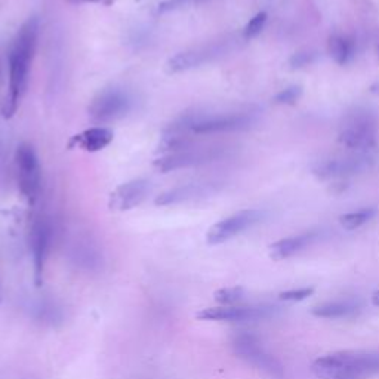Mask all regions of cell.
Listing matches in <instances>:
<instances>
[{
  "label": "cell",
  "mask_w": 379,
  "mask_h": 379,
  "mask_svg": "<svg viewBox=\"0 0 379 379\" xmlns=\"http://www.w3.org/2000/svg\"><path fill=\"white\" fill-rule=\"evenodd\" d=\"M132 96L119 87H109L95 96L89 105V116L95 123L107 124L123 119L132 110Z\"/></svg>",
  "instance_id": "6"
},
{
  "label": "cell",
  "mask_w": 379,
  "mask_h": 379,
  "mask_svg": "<svg viewBox=\"0 0 379 379\" xmlns=\"http://www.w3.org/2000/svg\"><path fill=\"white\" fill-rule=\"evenodd\" d=\"M276 307L271 305H219L203 308L197 318L209 322H254L274 316Z\"/></svg>",
  "instance_id": "9"
},
{
  "label": "cell",
  "mask_w": 379,
  "mask_h": 379,
  "mask_svg": "<svg viewBox=\"0 0 379 379\" xmlns=\"http://www.w3.org/2000/svg\"><path fill=\"white\" fill-rule=\"evenodd\" d=\"M314 294V288H299V289H290V290H285V292H281L279 295V298L281 301H304L308 296H311Z\"/></svg>",
  "instance_id": "25"
},
{
  "label": "cell",
  "mask_w": 379,
  "mask_h": 379,
  "mask_svg": "<svg viewBox=\"0 0 379 379\" xmlns=\"http://www.w3.org/2000/svg\"><path fill=\"white\" fill-rule=\"evenodd\" d=\"M37 37L39 19L32 17L18 30L12 42L11 52H9V85L8 95L2 107L5 119L14 118L27 92L28 74H30L32 63L36 54Z\"/></svg>",
  "instance_id": "1"
},
{
  "label": "cell",
  "mask_w": 379,
  "mask_h": 379,
  "mask_svg": "<svg viewBox=\"0 0 379 379\" xmlns=\"http://www.w3.org/2000/svg\"><path fill=\"white\" fill-rule=\"evenodd\" d=\"M318 379H369L379 373V351L348 349L326 354L311 365Z\"/></svg>",
  "instance_id": "2"
},
{
  "label": "cell",
  "mask_w": 379,
  "mask_h": 379,
  "mask_svg": "<svg viewBox=\"0 0 379 379\" xmlns=\"http://www.w3.org/2000/svg\"><path fill=\"white\" fill-rule=\"evenodd\" d=\"M372 159L365 154L348 155V158L320 160L313 166V173L318 180H338L351 177L372 166Z\"/></svg>",
  "instance_id": "12"
},
{
  "label": "cell",
  "mask_w": 379,
  "mask_h": 379,
  "mask_svg": "<svg viewBox=\"0 0 379 379\" xmlns=\"http://www.w3.org/2000/svg\"><path fill=\"white\" fill-rule=\"evenodd\" d=\"M224 154L222 149H196L191 147L188 150H181L175 153L162 154L159 159L153 162V166L162 173H166L171 171L187 169L193 166H199V164H205L219 159Z\"/></svg>",
  "instance_id": "10"
},
{
  "label": "cell",
  "mask_w": 379,
  "mask_h": 379,
  "mask_svg": "<svg viewBox=\"0 0 379 379\" xmlns=\"http://www.w3.org/2000/svg\"><path fill=\"white\" fill-rule=\"evenodd\" d=\"M67 2L72 5H85V3H98V2H102V0H67Z\"/></svg>",
  "instance_id": "26"
},
{
  "label": "cell",
  "mask_w": 379,
  "mask_h": 379,
  "mask_svg": "<svg viewBox=\"0 0 379 379\" xmlns=\"http://www.w3.org/2000/svg\"><path fill=\"white\" fill-rule=\"evenodd\" d=\"M327 51L339 65H347L356 56V41L348 34L335 33L329 37Z\"/></svg>",
  "instance_id": "18"
},
{
  "label": "cell",
  "mask_w": 379,
  "mask_h": 379,
  "mask_svg": "<svg viewBox=\"0 0 379 379\" xmlns=\"http://www.w3.org/2000/svg\"><path fill=\"white\" fill-rule=\"evenodd\" d=\"M255 122L254 113H191L182 116L166 129V135H215L250 128Z\"/></svg>",
  "instance_id": "3"
},
{
  "label": "cell",
  "mask_w": 379,
  "mask_h": 379,
  "mask_svg": "<svg viewBox=\"0 0 379 379\" xmlns=\"http://www.w3.org/2000/svg\"><path fill=\"white\" fill-rule=\"evenodd\" d=\"M360 304L353 299L344 301H329V303L320 304L311 310V314L322 318H343L358 313Z\"/></svg>",
  "instance_id": "19"
},
{
  "label": "cell",
  "mask_w": 379,
  "mask_h": 379,
  "mask_svg": "<svg viewBox=\"0 0 379 379\" xmlns=\"http://www.w3.org/2000/svg\"><path fill=\"white\" fill-rule=\"evenodd\" d=\"M369 91H371V92L375 94V95H379V80L375 82L371 87H369Z\"/></svg>",
  "instance_id": "27"
},
{
  "label": "cell",
  "mask_w": 379,
  "mask_h": 379,
  "mask_svg": "<svg viewBox=\"0 0 379 379\" xmlns=\"http://www.w3.org/2000/svg\"><path fill=\"white\" fill-rule=\"evenodd\" d=\"M18 187L28 205H34L41 194L42 169L36 150L30 144H21L17 150Z\"/></svg>",
  "instance_id": "5"
},
{
  "label": "cell",
  "mask_w": 379,
  "mask_h": 379,
  "mask_svg": "<svg viewBox=\"0 0 379 379\" xmlns=\"http://www.w3.org/2000/svg\"><path fill=\"white\" fill-rule=\"evenodd\" d=\"M317 239V232H304L292 237L281 239L270 246V257L274 261H283L294 257Z\"/></svg>",
  "instance_id": "17"
},
{
  "label": "cell",
  "mask_w": 379,
  "mask_h": 379,
  "mask_svg": "<svg viewBox=\"0 0 379 379\" xmlns=\"http://www.w3.org/2000/svg\"><path fill=\"white\" fill-rule=\"evenodd\" d=\"M2 298H3V290H2V280H0V303H2Z\"/></svg>",
  "instance_id": "29"
},
{
  "label": "cell",
  "mask_w": 379,
  "mask_h": 379,
  "mask_svg": "<svg viewBox=\"0 0 379 379\" xmlns=\"http://www.w3.org/2000/svg\"><path fill=\"white\" fill-rule=\"evenodd\" d=\"M267 12H258L255 17H252L249 19V23L245 25V28H243V37H245L246 41H250V39L261 34V32L264 30V27L267 24Z\"/></svg>",
  "instance_id": "23"
},
{
  "label": "cell",
  "mask_w": 379,
  "mask_h": 379,
  "mask_svg": "<svg viewBox=\"0 0 379 379\" xmlns=\"http://www.w3.org/2000/svg\"><path fill=\"white\" fill-rule=\"evenodd\" d=\"M376 213H378V210L375 208H366V209H360L357 212L345 213V215L339 218V222H341V226L345 230L351 231V230H357V228L363 227L365 224H367L369 221L376 217Z\"/></svg>",
  "instance_id": "20"
},
{
  "label": "cell",
  "mask_w": 379,
  "mask_h": 379,
  "mask_svg": "<svg viewBox=\"0 0 379 379\" xmlns=\"http://www.w3.org/2000/svg\"><path fill=\"white\" fill-rule=\"evenodd\" d=\"M232 41H219L212 42L209 45H202L193 50H187L173 55L166 63V72L169 74H177L182 72H188L193 69H197L203 64L210 63L217 58L222 56L230 51Z\"/></svg>",
  "instance_id": "7"
},
{
  "label": "cell",
  "mask_w": 379,
  "mask_h": 379,
  "mask_svg": "<svg viewBox=\"0 0 379 379\" xmlns=\"http://www.w3.org/2000/svg\"><path fill=\"white\" fill-rule=\"evenodd\" d=\"M301 95H303V87H301L299 85H294V86L286 87V89H283V91H280L274 96L273 101L279 105H294L298 102Z\"/></svg>",
  "instance_id": "24"
},
{
  "label": "cell",
  "mask_w": 379,
  "mask_h": 379,
  "mask_svg": "<svg viewBox=\"0 0 379 379\" xmlns=\"http://www.w3.org/2000/svg\"><path fill=\"white\" fill-rule=\"evenodd\" d=\"M243 295H245V289L240 286L235 288H222L215 292V299L221 305H236L237 303L243 299Z\"/></svg>",
  "instance_id": "21"
},
{
  "label": "cell",
  "mask_w": 379,
  "mask_h": 379,
  "mask_svg": "<svg viewBox=\"0 0 379 379\" xmlns=\"http://www.w3.org/2000/svg\"><path fill=\"white\" fill-rule=\"evenodd\" d=\"M52 236V228L50 221L41 218L34 227L32 235V250H33V270H34V283L36 286H41L43 281V270L45 261L47 257V250H50V243Z\"/></svg>",
  "instance_id": "14"
},
{
  "label": "cell",
  "mask_w": 379,
  "mask_h": 379,
  "mask_svg": "<svg viewBox=\"0 0 379 379\" xmlns=\"http://www.w3.org/2000/svg\"><path fill=\"white\" fill-rule=\"evenodd\" d=\"M378 120L371 111H356L344 120L339 131V142L356 151H369L376 145Z\"/></svg>",
  "instance_id": "4"
},
{
  "label": "cell",
  "mask_w": 379,
  "mask_h": 379,
  "mask_svg": "<svg viewBox=\"0 0 379 379\" xmlns=\"http://www.w3.org/2000/svg\"><path fill=\"white\" fill-rule=\"evenodd\" d=\"M0 79H2V63H0Z\"/></svg>",
  "instance_id": "30"
},
{
  "label": "cell",
  "mask_w": 379,
  "mask_h": 379,
  "mask_svg": "<svg viewBox=\"0 0 379 379\" xmlns=\"http://www.w3.org/2000/svg\"><path fill=\"white\" fill-rule=\"evenodd\" d=\"M317 58H318L317 51L305 50V51H299L290 56L288 64L292 70H299V69H304V67H307V65L314 64L317 61Z\"/></svg>",
  "instance_id": "22"
},
{
  "label": "cell",
  "mask_w": 379,
  "mask_h": 379,
  "mask_svg": "<svg viewBox=\"0 0 379 379\" xmlns=\"http://www.w3.org/2000/svg\"><path fill=\"white\" fill-rule=\"evenodd\" d=\"M213 191H215V187H213V184H209V182H194V184H187V186L175 187V188H171L168 191L159 194V196L155 197L154 203H155V206L180 205V203L205 199L206 196H209V194H212Z\"/></svg>",
  "instance_id": "15"
},
{
  "label": "cell",
  "mask_w": 379,
  "mask_h": 379,
  "mask_svg": "<svg viewBox=\"0 0 379 379\" xmlns=\"http://www.w3.org/2000/svg\"><path fill=\"white\" fill-rule=\"evenodd\" d=\"M262 217H264V212L257 209L240 210L235 213V215L213 224L208 231L206 241L209 245H221V243H226L232 237L241 235L243 231H246L248 228L258 224Z\"/></svg>",
  "instance_id": "11"
},
{
  "label": "cell",
  "mask_w": 379,
  "mask_h": 379,
  "mask_svg": "<svg viewBox=\"0 0 379 379\" xmlns=\"http://www.w3.org/2000/svg\"><path fill=\"white\" fill-rule=\"evenodd\" d=\"M114 132L107 126H94L80 133L74 135L69 141L70 149H80L89 153L101 151L113 142Z\"/></svg>",
  "instance_id": "16"
},
{
  "label": "cell",
  "mask_w": 379,
  "mask_h": 379,
  "mask_svg": "<svg viewBox=\"0 0 379 379\" xmlns=\"http://www.w3.org/2000/svg\"><path fill=\"white\" fill-rule=\"evenodd\" d=\"M150 193V181L144 178L131 180L116 187L109 197V208L113 212H126L140 206Z\"/></svg>",
  "instance_id": "13"
},
{
  "label": "cell",
  "mask_w": 379,
  "mask_h": 379,
  "mask_svg": "<svg viewBox=\"0 0 379 379\" xmlns=\"http://www.w3.org/2000/svg\"><path fill=\"white\" fill-rule=\"evenodd\" d=\"M232 347H235L236 353L241 358H245L248 363L255 366L257 369L267 373L268 376L277 378V379L283 378V375H285L283 366L280 365V362L276 357H273L270 353L266 351V348L261 345L257 336L241 334L235 339Z\"/></svg>",
  "instance_id": "8"
},
{
  "label": "cell",
  "mask_w": 379,
  "mask_h": 379,
  "mask_svg": "<svg viewBox=\"0 0 379 379\" xmlns=\"http://www.w3.org/2000/svg\"><path fill=\"white\" fill-rule=\"evenodd\" d=\"M372 304L375 307H379V290H376V292H373L372 295Z\"/></svg>",
  "instance_id": "28"
}]
</instances>
